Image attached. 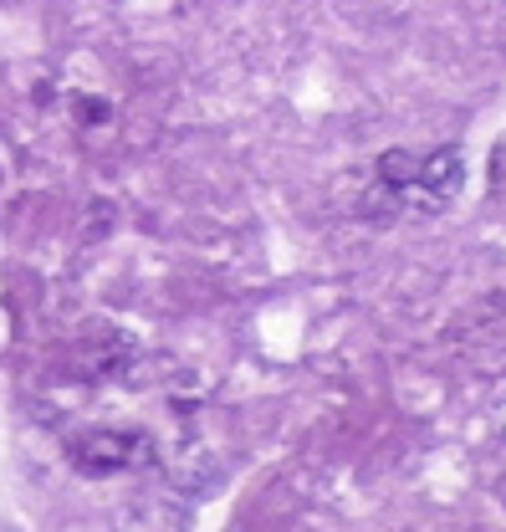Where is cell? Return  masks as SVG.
<instances>
[{"label": "cell", "mask_w": 506, "mask_h": 532, "mask_svg": "<svg viewBox=\"0 0 506 532\" xmlns=\"http://www.w3.org/2000/svg\"><path fill=\"white\" fill-rule=\"evenodd\" d=\"M67 455L82 476H118V471L149 466L154 441H149V430H82L77 441L67 445Z\"/></svg>", "instance_id": "obj_1"}, {"label": "cell", "mask_w": 506, "mask_h": 532, "mask_svg": "<svg viewBox=\"0 0 506 532\" xmlns=\"http://www.w3.org/2000/svg\"><path fill=\"white\" fill-rule=\"evenodd\" d=\"M460 184H466V159H460V149H435L429 159H419V174H415V190H409V195H415L419 205L440 210L460 195Z\"/></svg>", "instance_id": "obj_2"}, {"label": "cell", "mask_w": 506, "mask_h": 532, "mask_svg": "<svg viewBox=\"0 0 506 532\" xmlns=\"http://www.w3.org/2000/svg\"><path fill=\"white\" fill-rule=\"evenodd\" d=\"M415 174H419V159L404 154V149H389V154L378 159V184H384L389 195H409V190H415Z\"/></svg>", "instance_id": "obj_3"}, {"label": "cell", "mask_w": 506, "mask_h": 532, "mask_svg": "<svg viewBox=\"0 0 506 532\" xmlns=\"http://www.w3.org/2000/svg\"><path fill=\"white\" fill-rule=\"evenodd\" d=\"M72 113H77L82 129H92V123H108L113 108H108V98H98V92H77V98H72Z\"/></svg>", "instance_id": "obj_4"}, {"label": "cell", "mask_w": 506, "mask_h": 532, "mask_svg": "<svg viewBox=\"0 0 506 532\" xmlns=\"http://www.w3.org/2000/svg\"><path fill=\"white\" fill-rule=\"evenodd\" d=\"M501 496H506V486H501Z\"/></svg>", "instance_id": "obj_5"}]
</instances>
